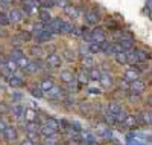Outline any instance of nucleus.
<instances>
[{"mask_svg": "<svg viewBox=\"0 0 152 145\" xmlns=\"http://www.w3.org/2000/svg\"><path fill=\"white\" fill-rule=\"evenodd\" d=\"M9 21H8V17L6 16H3V14H0V24H3V26H6Z\"/></svg>", "mask_w": 152, "mask_h": 145, "instance_id": "nucleus-30", "label": "nucleus"}, {"mask_svg": "<svg viewBox=\"0 0 152 145\" xmlns=\"http://www.w3.org/2000/svg\"><path fill=\"white\" fill-rule=\"evenodd\" d=\"M91 37H93V40H94V41H97V44L105 41V34H104L102 29H94V31L91 32Z\"/></svg>", "mask_w": 152, "mask_h": 145, "instance_id": "nucleus-2", "label": "nucleus"}, {"mask_svg": "<svg viewBox=\"0 0 152 145\" xmlns=\"http://www.w3.org/2000/svg\"><path fill=\"white\" fill-rule=\"evenodd\" d=\"M85 18H87V21H88V23H91V24L99 21V16L96 14V12H93V11L87 12V17H85Z\"/></svg>", "mask_w": 152, "mask_h": 145, "instance_id": "nucleus-14", "label": "nucleus"}, {"mask_svg": "<svg viewBox=\"0 0 152 145\" xmlns=\"http://www.w3.org/2000/svg\"><path fill=\"white\" fill-rule=\"evenodd\" d=\"M47 63H49V66H52V67H58L61 64V57L58 54H50L47 57Z\"/></svg>", "mask_w": 152, "mask_h": 145, "instance_id": "nucleus-3", "label": "nucleus"}, {"mask_svg": "<svg viewBox=\"0 0 152 145\" xmlns=\"http://www.w3.org/2000/svg\"><path fill=\"white\" fill-rule=\"evenodd\" d=\"M59 78H61V81H64V83H73V73L70 70H61L59 73Z\"/></svg>", "mask_w": 152, "mask_h": 145, "instance_id": "nucleus-5", "label": "nucleus"}, {"mask_svg": "<svg viewBox=\"0 0 152 145\" xmlns=\"http://www.w3.org/2000/svg\"><path fill=\"white\" fill-rule=\"evenodd\" d=\"M148 104H149V105H151V107H152V95H151V96L148 98Z\"/></svg>", "mask_w": 152, "mask_h": 145, "instance_id": "nucleus-34", "label": "nucleus"}, {"mask_svg": "<svg viewBox=\"0 0 152 145\" xmlns=\"http://www.w3.org/2000/svg\"><path fill=\"white\" fill-rule=\"evenodd\" d=\"M100 76H102V73H100V70L96 69V67H91L90 72H88V78H91V80H94V81H99Z\"/></svg>", "mask_w": 152, "mask_h": 145, "instance_id": "nucleus-10", "label": "nucleus"}, {"mask_svg": "<svg viewBox=\"0 0 152 145\" xmlns=\"http://www.w3.org/2000/svg\"><path fill=\"white\" fill-rule=\"evenodd\" d=\"M123 122L128 125V127H135V125H137V118L132 116V115H128V116L125 118V121H123Z\"/></svg>", "mask_w": 152, "mask_h": 145, "instance_id": "nucleus-15", "label": "nucleus"}, {"mask_svg": "<svg viewBox=\"0 0 152 145\" xmlns=\"http://www.w3.org/2000/svg\"><path fill=\"white\" fill-rule=\"evenodd\" d=\"M142 121L145 122V124H152V113L151 112H143L142 113Z\"/></svg>", "mask_w": 152, "mask_h": 145, "instance_id": "nucleus-18", "label": "nucleus"}, {"mask_svg": "<svg viewBox=\"0 0 152 145\" xmlns=\"http://www.w3.org/2000/svg\"><path fill=\"white\" fill-rule=\"evenodd\" d=\"M125 80H126V81L138 80V70H135V69H128V70L125 72Z\"/></svg>", "mask_w": 152, "mask_h": 145, "instance_id": "nucleus-4", "label": "nucleus"}, {"mask_svg": "<svg viewBox=\"0 0 152 145\" xmlns=\"http://www.w3.org/2000/svg\"><path fill=\"white\" fill-rule=\"evenodd\" d=\"M31 52H32V55H37V57H44L43 49H41V47H38V46H34V47L31 49Z\"/></svg>", "mask_w": 152, "mask_h": 145, "instance_id": "nucleus-22", "label": "nucleus"}, {"mask_svg": "<svg viewBox=\"0 0 152 145\" xmlns=\"http://www.w3.org/2000/svg\"><path fill=\"white\" fill-rule=\"evenodd\" d=\"M9 18H11V21H20L21 20V16H20V12L18 11H11V14H9Z\"/></svg>", "mask_w": 152, "mask_h": 145, "instance_id": "nucleus-20", "label": "nucleus"}, {"mask_svg": "<svg viewBox=\"0 0 152 145\" xmlns=\"http://www.w3.org/2000/svg\"><path fill=\"white\" fill-rule=\"evenodd\" d=\"M84 64L91 66V64H93V60H91V58H84Z\"/></svg>", "mask_w": 152, "mask_h": 145, "instance_id": "nucleus-32", "label": "nucleus"}, {"mask_svg": "<svg viewBox=\"0 0 152 145\" xmlns=\"http://www.w3.org/2000/svg\"><path fill=\"white\" fill-rule=\"evenodd\" d=\"M99 81H100V84H102V87H105V89H108V87L113 84V80H111L110 75H102Z\"/></svg>", "mask_w": 152, "mask_h": 145, "instance_id": "nucleus-13", "label": "nucleus"}, {"mask_svg": "<svg viewBox=\"0 0 152 145\" xmlns=\"http://www.w3.org/2000/svg\"><path fill=\"white\" fill-rule=\"evenodd\" d=\"M135 55H137L138 61H146V58H148V54H146L145 50H137V52H135Z\"/></svg>", "mask_w": 152, "mask_h": 145, "instance_id": "nucleus-24", "label": "nucleus"}, {"mask_svg": "<svg viewBox=\"0 0 152 145\" xmlns=\"http://www.w3.org/2000/svg\"><path fill=\"white\" fill-rule=\"evenodd\" d=\"M21 145H34V142H32V141H29V139H24V141L21 142Z\"/></svg>", "mask_w": 152, "mask_h": 145, "instance_id": "nucleus-33", "label": "nucleus"}, {"mask_svg": "<svg viewBox=\"0 0 152 145\" xmlns=\"http://www.w3.org/2000/svg\"><path fill=\"white\" fill-rule=\"evenodd\" d=\"M128 63L129 64H137L138 63V58L135 55V52H132V54H128Z\"/></svg>", "mask_w": 152, "mask_h": 145, "instance_id": "nucleus-26", "label": "nucleus"}, {"mask_svg": "<svg viewBox=\"0 0 152 145\" xmlns=\"http://www.w3.org/2000/svg\"><path fill=\"white\" fill-rule=\"evenodd\" d=\"M24 115H26V119L29 122H35V118H37V112L35 110H26Z\"/></svg>", "mask_w": 152, "mask_h": 145, "instance_id": "nucleus-19", "label": "nucleus"}, {"mask_svg": "<svg viewBox=\"0 0 152 145\" xmlns=\"http://www.w3.org/2000/svg\"><path fill=\"white\" fill-rule=\"evenodd\" d=\"M12 57H14L15 60H21L24 57V54H23V50H20V49H14L12 50Z\"/></svg>", "mask_w": 152, "mask_h": 145, "instance_id": "nucleus-25", "label": "nucleus"}, {"mask_svg": "<svg viewBox=\"0 0 152 145\" xmlns=\"http://www.w3.org/2000/svg\"><path fill=\"white\" fill-rule=\"evenodd\" d=\"M26 2H28V3H31V2H32V0H26Z\"/></svg>", "mask_w": 152, "mask_h": 145, "instance_id": "nucleus-35", "label": "nucleus"}, {"mask_svg": "<svg viewBox=\"0 0 152 145\" xmlns=\"http://www.w3.org/2000/svg\"><path fill=\"white\" fill-rule=\"evenodd\" d=\"M5 2H11V0H5Z\"/></svg>", "mask_w": 152, "mask_h": 145, "instance_id": "nucleus-36", "label": "nucleus"}, {"mask_svg": "<svg viewBox=\"0 0 152 145\" xmlns=\"http://www.w3.org/2000/svg\"><path fill=\"white\" fill-rule=\"evenodd\" d=\"M20 37H21V40H26V41H28V40H31V35H29V34H26V32L21 34Z\"/></svg>", "mask_w": 152, "mask_h": 145, "instance_id": "nucleus-31", "label": "nucleus"}, {"mask_svg": "<svg viewBox=\"0 0 152 145\" xmlns=\"http://www.w3.org/2000/svg\"><path fill=\"white\" fill-rule=\"evenodd\" d=\"M40 18H41V21H52V20H50L49 11H46V9H43V11L40 12Z\"/></svg>", "mask_w": 152, "mask_h": 145, "instance_id": "nucleus-23", "label": "nucleus"}, {"mask_svg": "<svg viewBox=\"0 0 152 145\" xmlns=\"http://www.w3.org/2000/svg\"><path fill=\"white\" fill-rule=\"evenodd\" d=\"M3 133H5V138H6L8 141H14V139L17 138V131H15L14 127H6Z\"/></svg>", "mask_w": 152, "mask_h": 145, "instance_id": "nucleus-6", "label": "nucleus"}, {"mask_svg": "<svg viewBox=\"0 0 152 145\" xmlns=\"http://www.w3.org/2000/svg\"><path fill=\"white\" fill-rule=\"evenodd\" d=\"M47 93H49V96H50V98H59V96H61V89L53 86L52 89H50V90L47 92Z\"/></svg>", "mask_w": 152, "mask_h": 145, "instance_id": "nucleus-16", "label": "nucleus"}, {"mask_svg": "<svg viewBox=\"0 0 152 145\" xmlns=\"http://www.w3.org/2000/svg\"><path fill=\"white\" fill-rule=\"evenodd\" d=\"M88 92H90L91 95H99L100 93V89H97V87H88Z\"/></svg>", "mask_w": 152, "mask_h": 145, "instance_id": "nucleus-29", "label": "nucleus"}, {"mask_svg": "<svg viewBox=\"0 0 152 145\" xmlns=\"http://www.w3.org/2000/svg\"><path fill=\"white\" fill-rule=\"evenodd\" d=\"M26 130H28V133H35V131L38 130V127L35 125V122H29L26 125Z\"/></svg>", "mask_w": 152, "mask_h": 145, "instance_id": "nucleus-28", "label": "nucleus"}, {"mask_svg": "<svg viewBox=\"0 0 152 145\" xmlns=\"http://www.w3.org/2000/svg\"><path fill=\"white\" fill-rule=\"evenodd\" d=\"M87 80H88V75H87L84 70H82V72H79V75H78V81L84 84V83H87Z\"/></svg>", "mask_w": 152, "mask_h": 145, "instance_id": "nucleus-27", "label": "nucleus"}, {"mask_svg": "<svg viewBox=\"0 0 152 145\" xmlns=\"http://www.w3.org/2000/svg\"><path fill=\"white\" fill-rule=\"evenodd\" d=\"M116 61L119 63V64H126L128 63V54H126V52H117L116 54Z\"/></svg>", "mask_w": 152, "mask_h": 145, "instance_id": "nucleus-9", "label": "nucleus"}, {"mask_svg": "<svg viewBox=\"0 0 152 145\" xmlns=\"http://www.w3.org/2000/svg\"><path fill=\"white\" fill-rule=\"evenodd\" d=\"M64 11H66V14H67L69 17H72V18H76V17H78V8L67 5V6L64 8Z\"/></svg>", "mask_w": 152, "mask_h": 145, "instance_id": "nucleus-12", "label": "nucleus"}, {"mask_svg": "<svg viewBox=\"0 0 152 145\" xmlns=\"http://www.w3.org/2000/svg\"><path fill=\"white\" fill-rule=\"evenodd\" d=\"M41 133L44 135V136H53L55 133H56V130L53 128V127H50V125H47V124H44L43 127H41Z\"/></svg>", "mask_w": 152, "mask_h": 145, "instance_id": "nucleus-8", "label": "nucleus"}, {"mask_svg": "<svg viewBox=\"0 0 152 145\" xmlns=\"http://www.w3.org/2000/svg\"><path fill=\"white\" fill-rule=\"evenodd\" d=\"M12 110H14V113H15V116L17 118H21V116H24V107H21V105H12Z\"/></svg>", "mask_w": 152, "mask_h": 145, "instance_id": "nucleus-17", "label": "nucleus"}, {"mask_svg": "<svg viewBox=\"0 0 152 145\" xmlns=\"http://www.w3.org/2000/svg\"><path fill=\"white\" fill-rule=\"evenodd\" d=\"M52 87H53V81H52V80H43V81L40 83L41 92H49Z\"/></svg>", "mask_w": 152, "mask_h": 145, "instance_id": "nucleus-11", "label": "nucleus"}, {"mask_svg": "<svg viewBox=\"0 0 152 145\" xmlns=\"http://www.w3.org/2000/svg\"><path fill=\"white\" fill-rule=\"evenodd\" d=\"M9 84H11V86H15V87H20L23 83H21V80H20V78H17V76H14V75H12V76L9 78Z\"/></svg>", "mask_w": 152, "mask_h": 145, "instance_id": "nucleus-21", "label": "nucleus"}, {"mask_svg": "<svg viewBox=\"0 0 152 145\" xmlns=\"http://www.w3.org/2000/svg\"><path fill=\"white\" fill-rule=\"evenodd\" d=\"M0 63H2V61H0Z\"/></svg>", "mask_w": 152, "mask_h": 145, "instance_id": "nucleus-37", "label": "nucleus"}, {"mask_svg": "<svg viewBox=\"0 0 152 145\" xmlns=\"http://www.w3.org/2000/svg\"><path fill=\"white\" fill-rule=\"evenodd\" d=\"M129 87H131V90L134 92L135 95H142L143 92L146 90V84H145L142 80H134V81H131Z\"/></svg>", "mask_w": 152, "mask_h": 145, "instance_id": "nucleus-1", "label": "nucleus"}, {"mask_svg": "<svg viewBox=\"0 0 152 145\" xmlns=\"http://www.w3.org/2000/svg\"><path fill=\"white\" fill-rule=\"evenodd\" d=\"M108 112H110L111 115H114V116H117V115L122 112V109H120V105H119V104H116V102H110V104H108Z\"/></svg>", "mask_w": 152, "mask_h": 145, "instance_id": "nucleus-7", "label": "nucleus"}]
</instances>
